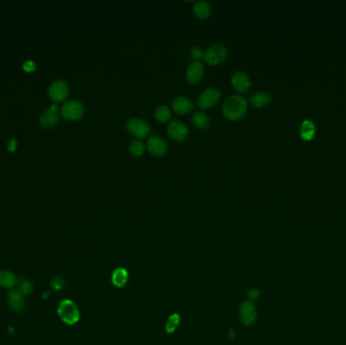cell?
Segmentation results:
<instances>
[{"label":"cell","instance_id":"52a82bcc","mask_svg":"<svg viewBox=\"0 0 346 345\" xmlns=\"http://www.w3.org/2000/svg\"><path fill=\"white\" fill-rule=\"evenodd\" d=\"M239 319L243 325L250 327L255 324L257 320V310L251 301L241 304L239 308Z\"/></svg>","mask_w":346,"mask_h":345},{"label":"cell","instance_id":"f1b7e54d","mask_svg":"<svg viewBox=\"0 0 346 345\" xmlns=\"http://www.w3.org/2000/svg\"><path fill=\"white\" fill-rule=\"evenodd\" d=\"M248 297L251 301H255L260 297V291L257 288H252L248 292Z\"/></svg>","mask_w":346,"mask_h":345},{"label":"cell","instance_id":"4316f807","mask_svg":"<svg viewBox=\"0 0 346 345\" xmlns=\"http://www.w3.org/2000/svg\"><path fill=\"white\" fill-rule=\"evenodd\" d=\"M64 286V282L61 278H54L52 281H51V287L56 289V290H60Z\"/></svg>","mask_w":346,"mask_h":345},{"label":"cell","instance_id":"8fae6325","mask_svg":"<svg viewBox=\"0 0 346 345\" xmlns=\"http://www.w3.org/2000/svg\"><path fill=\"white\" fill-rule=\"evenodd\" d=\"M204 74H205V66L203 62L197 60V61H193L187 67L185 72V77L188 83L195 84V83H199L202 80V78L204 77Z\"/></svg>","mask_w":346,"mask_h":345},{"label":"cell","instance_id":"8992f818","mask_svg":"<svg viewBox=\"0 0 346 345\" xmlns=\"http://www.w3.org/2000/svg\"><path fill=\"white\" fill-rule=\"evenodd\" d=\"M128 131L136 136L138 139L146 138L151 133V127L148 122L141 117H131L127 121Z\"/></svg>","mask_w":346,"mask_h":345},{"label":"cell","instance_id":"ba28073f","mask_svg":"<svg viewBox=\"0 0 346 345\" xmlns=\"http://www.w3.org/2000/svg\"><path fill=\"white\" fill-rule=\"evenodd\" d=\"M69 92L70 88L68 83L61 79L54 80L48 89L49 96H50L51 100L55 103H60L66 100L67 96L69 95Z\"/></svg>","mask_w":346,"mask_h":345},{"label":"cell","instance_id":"7a4b0ae2","mask_svg":"<svg viewBox=\"0 0 346 345\" xmlns=\"http://www.w3.org/2000/svg\"><path fill=\"white\" fill-rule=\"evenodd\" d=\"M58 315L67 325L76 324L80 319V312L76 304L71 300L62 301L57 309Z\"/></svg>","mask_w":346,"mask_h":345},{"label":"cell","instance_id":"ffe728a7","mask_svg":"<svg viewBox=\"0 0 346 345\" xmlns=\"http://www.w3.org/2000/svg\"><path fill=\"white\" fill-rule=\"evenodd\" d=\"M192 124L199 129H206L210 125V116L203 111H195L191 116Z\"/></svg>","mask_w":346,"mask_h":345},{"label":"cell","instance_id":"277c9868","mask_svg":"<svg viewBox=\"0 0 346 345\" xmlns=\"http://www.w3.org/2000/svg\"><path fill=\"white\" fill-rule=\"evenodd\" d=\"M221 98V91L217 87H209L205 89L196 98V104L202 110L210 109L216 106Z\"/></svg>","mask_w":346,"mask_h":345},{"label":"cell","instance_id":"7402d4cb","mask_svg":"<svg viewBox=\"0 0 346 345\" xmlns=\"http://www.w3.org/2000/svg\"><path fill=\"white\" fill-rule=\"evenodd\" d=\"M154 115L161 122L168 121L171 118V110L165 105H160L155 109Z\"/></svg>","mask_w":346,"mask_h":345},{"label":"cell","instance_id":"83f0119b","mask_svg":"<svg viewBox=\"0 0 346 345\" xmlns=\"http://www.w3.org/2000/svg\"><path fill=\"white\" fill-rule=\"evenodd\" d=\"M23 70H26L27 72H33L36 69V63L34 61H27L22 64Z\"/></svg>","mask_w":346,"mask_h":345},{"label":"cell","instance_id":"44dd1931","mask_svg":"<svg viewBox=\"0 0 346 345\" xmlns=\"http://www.w3.org/2000/svg\"><path fill=\"white\" fill-rule=\"evenodd\" d=\"M145 144L141 139H134L129 144V151L133 156H141L145 151Z\"/></svg>","mask_w":346,"mask_h":345},{"label":"cell","instance_id":"f546056e","mask_svg":"<svg viewBox=\"0 0 346 345\" xmlns=\"http://www.w3.org/2000/svg\"><path fill=\"white\" fill-rule=\"evenodd\" d=\"M16 145H17V142L15 139L11 138L8 140L7 142V149L10 151V152H13L16 150Z\"/></svg>","mask_w":346,"mask_h":345},{"label":"cell","instance_id":"7c38bea8","mask_svg":"<svg viewBox=\"0 0 346 345\" xmlns=\"http://www.w3.org/2000/svg\"><path fill=\"white\" fill-rule=\"evenodd\" d=\"M167 142L158 135H151L147 141V148L154 156H163L167 151Z\"/></svg>","mask_w":346,"mask_h":345},{"label":"cell","instance_id":"e0dca14e","mask_svg":"<svg viewBox=\"0 0 346 345\" xmlns=\"http://www.w3.org/2000/svg\"><path fill=\"white\" fill-rule=\"evenodd\" d=\"M128 281H129V274L126 268L117 267L114 270V273L112 275V283L115 287L121 288L128 284Z\"/></svg>","mask_w":346,"mask_h":345},{"label":"cell","instance_id":"cb8c5ba5","mask_svg":"<svg viewBox=\"0 0 346 345\" xmlns=\"http://www.w3.org/2000/svg\"><path fill=\"white\" fill-rule=\"evenodd\" d=\"M315 134V126L312 122V120L306 119L302 124L301 127V135L304 139H312Z\"/></svg>","mask_w":346,"mask_h":345},{"label":"cell","instance_id":"9c48e42d","mask_svg":"<svg viewBox=\"0 0 346 345\" xmlns=\"http://www.w3.org/2000/svg\"><path fill=\"white\" fill-rule=\"evenodd\" d=\"M168 136L175 141H183L188 137L189 130L186 124L179 119H172L166 128Z\"/></svg>","mask_w":346,"mask_h":345},{"label":"cell","instance_id":"30bf717a","mask_svg":"<svg viewBox=\"0 0 346 345\" xmlns=\"http://www.w3.org/2000/svg\"><path fill=\"white\" fill-rule=\"evenodd\" d=\"M231 84L234 89L239 93H245L249 90L251 86V80L248 74L244 71H236L231 76Z\"/></svg>","mask_w":346,"mask_h":345},{"label":"cell","instance_id":"603a6c76","mask_svg":"<svg viewBox=\"0 0 346 345\" xmlns=\"http://www.w3.org/2000/svg\"><path fill=\"white\" fill-rule=\"evenodd\" d=\"M180 323V316L178 314H172L169 316L165 326V331L168 334L174 332Z\"/></svg>","mask_w":346,"mask_h":345},{"label":"cell","instance_id":"4fadbf2b","mask_svg":"<svg viewBox=\"0 0 346 345\" xmlns=\"http://www.w3.org/2000/svg\"><path fill=\"white\" fill-rule=\"evenodd\" d=\"M172 109L178 115H185L191 112L194 108V105L189 97L185 95H177L172 101Z\"/></svg>","mask_w":346,"mask_h":345},{"label":"cell","instance_id":"6da1fadb","mask_svg":"<svg viewBox=\"0 0 346 345\" xmlns=\"http://www.w3.org/2000/svg\"><path fill=\"white\" fill-rule=\"evenodd\" d=\"M248 109V103L246 98L240 94L229 95L223 103V114L226 117L232 120L241 118Z\"/></svg>","mask_w":346,"mask_h":345},{"label":"cell","instance_id":"5b68a950","mask_svg":"<svg viewBox=\"0 0 346 345\" xmlns=\"http://www.w3.org/2000/svg\"><path fill=\"white\" fill-rule=\"evenodd\" d=\"M61 113L63 116L69 120H77L83 116L85 108L81 102L77 100H71L62 106Z\"/></svg>","mask_w":346,"mask_h":345},{"label":"cell","instance_id":"ac0fdd59","mask_svg":"<svg viewBox=\"0 0 346 345\" xmlns=\"http://www.w3.org/2000/svg\"><path fill=\"white\" fill-rule=\"evenodd\" d=\"M18 284L17 277L9 270H0V287L12 288Z\"/></svg>","mask_w":346,"mask_h":345},{"label":"cell","instance_id":"5bb4252c","mask_svg":"<svg viewBox=\"0 0 346 345\" xmlns=\"http://www.w3.org/2000/svg\"><path fill=\"white\" fill-rule=\"evenodd\" d=\"M57 111H58L57 105H53L50 109L45 111L40 117L41 125L45 128H51L55 126L59 120V115Z\"/></svg>","mask_w":346,"mask_h":345},{"label":"cell","instance_id":"3957f363","mask_svg":"<svg viewBox=\"0 0 346 345\" xmlns=\"http://www.w3.org/2000/svg\"><path fill=\"white\" fill-rule=\"evenodd\" d=\"M228 57V49L223 44H214L204 52V61L209 65H218L224 62Z\"/></svg>","mask_w":346,"mask_h":345},{"label":"cell","instance_id":"d6986e66","mask_svg":"<svg viewBox=\"0 0 346 345\" xmlns=\"http://www.w3.org/2000/svg\"><path fill=\"white\" fill-rule=\"evenodd\" d=\"M271 101V95L266 91H256L250 96V104L253 107L260 108L266 106Z\"/></svg>","mask_w":346,"mask_h":345},{"label":"cell","instance_id":"d4e9b609","mask_svg":"<svg viewBox=\"0 0 346 345\" xmlns=\"http://www.w3.org/2000/svg\"><path fill=\"white\" fill-rule=\"evenodd\" d=\"M34 289V287H33V284L27 280H21L19 282V289L18 291L23 295H28L30 294Z\"/></svg>","mask_w":346,"mask_h":345},{"label":"cell","instance_id":"484cf974","mask_svg":"<svg viewBox=\"0 0 346 345\" xmlns=\"http://www.w3.org/2000/svg\"><path fill=\"white\" fill-rule=\"evenodd\" d=\"M190 56L194 61L200 60L201 57L204 56V51L201 46H193L190 50Z\"/></svg>","mask_w":346,"mask_h":345},{"label":"cell","instance_id":"9a60e30c","mask_svg":"<svg viewBox=\"0 0 346 345\" xmlns=\"http://www.w3.org/2000/svg\"><path fill=\"white\" fill-rule=\"evenodd\" d=\"M6 301L9 308L14 312H21L26 307V300L18 290H10L7 293Z\"/></svg>","mask_w":346,"mask_h":345},{"label":"cell","instance_id":"2e32d148","mask_svg":"<svg viewBox=\"0 0 346 345\" xmlns=\"http://www.w3.org/2000/svg\"><path fill=\"white\" fill-rule=\"evenodd\" d=\"M192 10L199 18H207L212 13V5L207 0H196L193 2Z\"/></svg>","mask_w":346,"mask_h":345}]
</instances>
